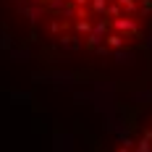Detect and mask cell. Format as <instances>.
I'll return each mask as SVG.
<instances>
[{"mask_svg":"<svg viewBox=\"0 0 152 152\" xmlns=\"http://www.w3.org/2000/svg\"><path fill=\"white\" fill-rule=\"evenodd\" d=\"M150 147H152V144H150Z\"/></svg>","mask_w":152,"mask_h":152,"instance_id":"2","label":"cell"},{"mask_svg":"<svg viewBox=\"0 0 152 152\" xmlns=\"http://www.w3.org/2000/svg\"><path fill=\"white\" fill-rule=\"evenodd\" d=\"M34 37L79 53L137 45L152 18V0H13Z\"/></svg>","mask_w":152,"mask_h":152,"instance_id":"1","label":"cell"}]
</instances>
